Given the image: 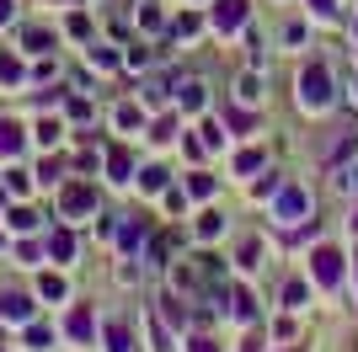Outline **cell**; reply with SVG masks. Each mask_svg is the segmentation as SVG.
<instances>
[{
	"instance_id": "obj_1",
	"label": "cell",
	"mask_w": 358,
	"mask_h": 352,
	"mask_svg": "<svg viewBox=\"0 0 358 352\" xmlns=\"http://www.w3.org/2000/svg\"><path fill=\"white\" fill-rule=\"evenodd\" d=\"M299 107H305V112H327V107H331L327 64H305V70H299Z\"/></svg>"
},
{
	"instance_id": "obj_2",
	"label": "cell",
	"mask_w": 358,
	"mask_h": 352,
	"mask_svg": "<svg viewBox=\"0 0 358 352\" xmlns=\"http://www.w3.org/2000/svg\"><path fill=\"white\" fill-rule=\"evenodd\" d=\"M214 27L220 32H241L246 27V0H214Z\"/></svg>"
},
{
	"instance_id": "obj_3",
	"label": "cell",
	"mask_w": 358,
	"mask_h": 352,
	"mask_svg": "<svg viewBox=\"0 0 358 352\" xmlns=\"http://www.w3.org/2000/svg\"><path fill=\"white\" fill-rule=\"evenodd\" d=\"M310 272H315V283H327V288H331V283L343 278V256H337L331 246H321V251L310 256Z\"/></svg>"
},
{
	"instance_id": "obj_4",
	"label": "cell",
	"mask_w": 358,
	"mask_h": 352,
	"mask_svg": "<svg viewBox=\"0 0 358 352\" xmlns=\"http://www.w3.org/2000/svg\"><path fill=\"white\" fill-rule=\"evenodd\" d=\"M305 208H310V203H305V192H299V187L278 192V219H284V224H299V219H305Z\"/></svg>"
},
{
	"instance_id": "obj_5",
	"label": "cell",
	"mask_w": 358,
	"mask_h": 352,
	"mask_svg": "<svg viewBox=\"0 0 358 352\" xmlns=\"http://www.w3.org/2000/svg\"><path fill=\"white\" fill-rule=\"evenodd\" d=\"M0 315H6V321H27V315H32L27 293H0Z\"/></svg>"
},
{
	"instance_id": "obj_6",
	"label": "cell",
	"mask_w": 358,
	"mask_h": 352,
	"mask_svg": "<svg viewBox=\"0 0 358 352\" xmlns=\"http://www.w3.org/2000/svg\"><path fill=\"white\" fill-rule=\"evenodd\" d=\"M91 187H64V214H91Z\"/></svg>"
},
{
	"instance_id": "obj_7",
	"label": "cell",
	"mask_w": 358,
	"mask_h": 352,
	"mask_svg": "<svg viewBox=\"0 0 358 352\" xmlns=\"http://www.w3.org/2000/svg\"><path fill=\"white\" fill-rule=\"evenodd\" d=\"M177 102H182V112H198V107H203V86H198V80H187V86L177 91Z\"/></svg>"
},
{
	"instance_id": "obj_8",
	"label": "cell",
	"mask_w": 358,
	"mask_h": 352,
	"mask_svg": "<svg viewBox=\"0 0 358 352\" xmlns=\"http://www.w3.org/2000/svg\"><path fill=\"white\" fill-rule=\"evenodd\" d=\"M22 149V129L16 123H0V155H16Z\"/></svg>"
},
{
	"instance_id": "obj_9",
	"label": "cell",
	"mask_w": 358,
	"mask_h": 352,
	"mask_svg": "<svg viewBox=\"0 0 358 352\" xmlns=\"http://www.w3.org/2000/svg\"><path fill=\"white\" fill-rule=\"evenodd\" d=\"M107 171H113V182H129V155L113 149V155H107Z\"/></svg>"
},
{
	"instance_id": "obj_10",
	"label": "cell",
	"mask_w": 358,
	"mask_h": 352,
	"mask_svg": "<svg viewBox=\"0 0 358 352\" xmlns=\"http://www.w3.org/2000/svg\"><path fill=\"white\" fill-rule=\"evenodd\" d=\"M107 352H129V331H123L118 321L107 325Z\"/></svg>"
},
{
	"instance_id": "obj_11",
	"label": "cell",
	"mask_w": 358,
	"mask_h": 352,
	"mask_svg": "<svg viewBox=\"0 0 358 352\" xmlns=\"http://www.w3.org/2000/svg\"><path fill=\"white\" fill-rule=\"evenodd\" d=\"M70 337H80V342L91 337V315H86V309H75V315H70Z\"/></svg>"
},
{
	"instance_id": "obj_12",
	"label": "cell",
	"mask_w": 358,
	"mask_h": 352,
	"mask_svg": "<svg viewBox=\"0 0 358 352\" xmlns=\"http://www.w3.org/2000/svg\"><path fill=\"white\" fill-rule=\"evenodd\" d=\"M236 96H241V102H262V86H257V75H246V80H241Z\"/></svg>"
},
{
	"instance_id": "obj_13",
	"label": "cell",
	"mask_w": 358,
	"mask_h": 352,
	"mask_svg": "<svg viewBox=\"0 0 358 352\" xmlns=\"http://www.w3.org/2000/svg\"><path fill=\"white\" fill-rule=\"evenodd\" d=\"M187 192H193V198H209V192H214V176H203V171H198L193 182H187Z\"/></svg>"
},
{
	"instance_id": "obj_14",
	"label": "cell",
	"mask_w": 358,
	"mask_h": 352,
	"mask_svg": "<svg viewBox=\"0 0 358 352\" xmlns=\"http://www.w3.org/2000/svg\"><path fill=\"white\" fill-rule=\"evenodd\" d=\"M48 251H54V256H59V262H64V256H70V251H75V240H70V235H54V240H48Z\"/></svg>"
},
{
	"instance_id": "obj_15",
	"label": "cell",
	"mask_w": 358,
	"mask_h": 352,
	"mask_svg": "<svg viewBox=\"0 0 358 352\" xmlns=\"http://www.w3.org/2000/svg\"><path fill=\"white\" fill-rule=\"evenodd\" d=\"M48 342H54V337H48V325H32V331H27V347H38V352H43Z\"/></svg>"
},
{
	"instance_id": "obj_16",
	"label": "cell",
	"mask_w": 358,
	"mask_h": 352,
	"mask_svg": "<svg viewBox=\"0 0 358 352\" xmlns=\"http://www.w3.org/2000/svg\"><path fill=\"white\" fill-rule=\"evenodd\" d=\"M236 315H241V321H252V293H246V288H236Z\"/></svg>"
},
{
	"instance_id": "obj_17",
	"label": "cell",
	"mask_w": 358,
	"mask_h": 352,
	"mask_svg": "<svg viewBox=\"0 0 358 352\" xmlns=\"http://www.w3.org/2000/svg\"><path fill=\"white\" fill-rule=\"evenodd\" d=\"M0 75H6V80H22V64H16V59L6 54V59H0Z\"/></svg>"
},
{
	"instance_id": "obj_18",
	"label": "cell",
	"mask_w": 358,
	"mask_h": 352,
	"mask_svg": "<svg viewBox=\"0 0 358 352\" xmlns=\"http://www.w3.org/2000/svg\"><path fill=\"white\" fill-rule=\"evenodd\" d=\"M48 43H54V38H48V32H38V27H32V32H27V48H38V54H43V48H48Z\"/></svg>"
},
{
	"instance_id": "obj_19",
	"label": "cell",
	"mask_w": 358,
	"mask_h": 352,
	"mask_svg": "<svg viewBox=\"0 0 358 352\" xmlns=\"http://www.w3.org/2000/svg\"><path fill=\"white\" fill-rule=\"evenodd\" d=\"M257 166H262V155H257V149H246V155L236 161V171H257Z\"/></svg>"
},
{
	"instance_id": "obj_20",
	"label": "cell",
	"mask_w": 358,
	"mask_h": 352,
	"mask_svg": "<svg viewBox=\"0 0 358 352\" xmlns=\"http://www.w3.org/2000/svg\"><path fill=\"white\" fill-rule=\"evenodd\" d=\"M284 299H289V309H299V305H305V283H289Z\"/></svg>"
},
{
	"instance_id": "obj_21",
	"label": "cell",
	"mask_w": 358,
	"mask_h": 352,
	"mask_svg": "<svg viewBox=\"0 0 358 352\" xmlns=\"http://www.w3.org/2000/svg\"><path fill=\"white\" fill-rule=\"evenodd\" d=\"M310 6H315V16H331V11H337L331 0H310Z\"/></svg>"
},
{
	"instance_id": "obj_22",
	"label": "cell",
	"mask_w": 358,
	"mask_h": 352,
	"mask_svg": "<svg viewBox=\"0 0 358 352\" xmlns=\"http://www.w3.org/2000/svg\"><path fill=\"white\" fill-rule=\"evenodd\" d=\"M193 352H220V347H214L209 337H198V342H193Z\"/></svg>"
},
{
	"instance_id": "obj_23",
	"label": "cell",
	"mask_w": 358,
	"mask_h": 352,
	"mask_svg": "<svg viewBox=\"0 0 358 352\" xmlns=\"http://www.w3.org/2000/svg\"><path fill=\"white\" fill-rule=\"evenodd\" d=\"M6 22H11V0H0V27H6Z\"/></svg>"
},
{
	"instance_id": "obj_24",
	"label": "cell",
	"mask_w": 358,
	"mask_h": 352,
	"mask_svg": "<svg viewBox=\"0 0 358 352\" xmlns=\"http://www.w3.org/2000/svg\"><path fill=\"white\" fill-rule=\"evenodd\" d=\"M353 230H358V219H353Z\"/></svg>"
}]
</instances>
